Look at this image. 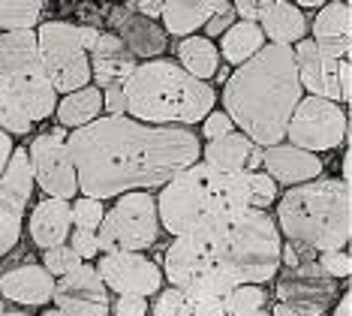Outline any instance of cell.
Here are the masks:
<instances>
[{
	"mask_svg": "<svg viewBox=\"0 0 352 316\" xmlns=\"http://www.w3.org/2000/svg\"><path fill=\"white\" fill-rule=\"evenodd\" d=\"M67 148L85 199H118L166 187L199 163L202 142L184 127H148L133 118H97L73 129Z\"/></svg>",
	"mask_w": 352,
	"mask_h": 316,
	"instance_id": "1",
	"label": "cell"
},
{
	"mask_svg": "<svg viewBox=\"0 0 352 316\" xmlns=\"http://www.w3.org/2000/svg\"><path fill=\"white\" fill-rule=\"evenodd\" d=\"M301 85L289 45H265L223 85V112L262 151L283 142L295 105L301 103Z\"/></svg>",
	"mask_w": 352,
	"mask_h": 316,
	"instance_id": "2",
	"label": "cell"
},
{
	"mask_svg": "<svg viewBox=\"0 0 352 316\" xmlns=\"http://www.w3.org/2000/svg\"><path fill=\"white\" fill-rule=\"evenodd\" d=\"M157 202V220L175 238L220 235L250 208L244 175H223L205 163H193L175 175Z\"/></svg>",
	"mask_w": 352,
	"mask_h": 316,
	"instance_id": "3",
	"label": "cell"
},
{
	"mask_svg": "<svg viewBox=\"0 0 352 316\" xmlns=\"http://www.w3.org/2000/svg\"><path fill=\"white\" fill-rule=\"evenodd\" d=\"M126 118L148 127H184L190 129L214 112L217 91L187 76L169 58L135 63L124 85Z\"/></svg>",
	"mask_w": 352,
	"mask_h": 316,
	"instance_id": "4",
	"label": "cell"
},
{
	"mask_svg": "<svg viewBox=\"0 0 352 316\" xmlns=\"http://www.w3.org/2000/svg\"><path fill=\"white\" fill-rule=\"evenodd\" d=\"M277 232L307 253H331L349 244L352 196L338 178H316L277 196Z\"/></svg>",
	"mask_w": 352,
	"mask_h": 316,
	"instance_id": "5",
	"label": "cell"
},
{
	"mask_svg": "<svg viewBox=\"0 0 352 316\" xmlns=\"http://www.w3.org/2000/svg\"><path fill=\"white\" fill-rule=\"evenodd\" d=\"M58 105V94L36 54V34H0V129L25 136Z\"/></svg>",
	"mask_w": 352,
	"mask_h": 316,
	"instance_id": "6",
	"label": "cell"
},
{
	"mask_svg": "<svg viewBox=\"0 0 352 316\" xmlns=\"http://www.w3.org/2000/svg\"><path fill=\"white\" fill-rule=\"evenodd\" d=\"M220 259L238 286H265L280 271L283 238L268 211L247 208L229 229L217 235Z\"/></svg>",
	"mask_w": 352,
	"mask_h": 316,
	"instance_id": "7",
	"label": "cell"
},
{
	"mask_svg": "<svg viewBox=\"0 0 352 316\" xmlns=\"http://www.w3.org/2000/svg\"><path fill=\"white\" fill-rule=\"evenodd\" d=\"M160 271L166 274L172 289H181V293L199 298H214V302H223L238 286L220 259L217 235H184V238H175L169 250H166Z\"/></svg>",
	"mask_w": 352,
	"mask_h": 316,
	"instance_id": "8",
	"label": "cell"
},
{
	"mask_svg": "<svg viewBox=\"0 0 352 316\" xmlns=\"http://www.w3.org/2000/svg\"><path fill=\"white\" fill-rule=\"evenodd\" d=\"M160 238L157 202L151 193H126L118 196L115 208L102 214L97 229L100 256L109 253H142L154 247Z\"/></svg>",
	"mask_w": 352,
	"mask_h": 316,
	"instance_id": "9",
	"label": "cell"
},
{
	"mask_svg": "<svg viewBox=\"0 0 352 316\" xmlns=\"http://www.w3.org/2000/svg\"><path fill=\"white\" fill-rule=\"evenodd\" d=\"M36 34V54L54 94H73L91 85V63L87 52L78 43L76 24L69 21H43Z\"/></svg>",
	"mask_w": 352,
	"mask_h": 316,
	"instance_id": "10",
	"label": "cell"
},
{
	"mask_svg": "<svg viewBox=\"0 0 352 316\" xmlns=\"http://www.w3.org/2000/svg\"><path fill=\"white\" fill-rule=\"evenodd\" d=\"M283 139L286 145L307 154L334 151L346 139V112L340 109V103L319 100V96H301L289 124H286Z\"/></svg>",
	"mask_w": 352,
	"mask_h": 316,
	"instance_id": "11",
	"label": "cell"
},
{
	"mask_svg": "<svg viewBox=\"0 0 352 316\" xmlns=\"http://www.w3.org/2000/svg\"><path fill=\"white\" fill-rule=\"evenodd\" d=\"M28 160H30V172H34V184L45 193V199H60V202L76 199L78 181H76V166H73V157H69L63 127H54L34 136Z\"/></svg>",
	"mask_w": 352,
	"mask_h": 316,
	"instance_id": "12",
	"label": "cell"
},
{
	"mask_svg": "<svg viewBox=\"0 0 352 316\" xmlns=\"http://www.w3.org/2000/svg\"><path fill=\"white\" fill-rule=\"evenodd\" d=\"M34 172L25 148H15L3 175H0V259L10 256V250L21 238V220L34 196Z\"/></svg>",
	"mask_w": 352,
	"mask_h": 316,
	"instance_id": "13",
	"label": "cell"
},
{
	"mask_svg": "<svg viewBox=\"0 0 352 316\" xmlns=\"http://www.w3.org/2000/svg\"><path fill=\"white\" fill-rule=\"evenodd\" d=\"M277 298L298 316H322L338 302V280H331L314 259H307L277 280Z\"/></svg>",
	"mask_w": 352,
	"mask_h": 316,
	"instance_id": "14",
	"label": "cell"
},
{
	"mask_svg": "<svg viewBox=\"0 0 352 316\" xmlns=\"http://www.w3.org/2000/svg\"><path fill=\"white\" fill-rule=\"evenodd\" d=\"M102 286L115 295H157L163 289V271L142 253H109L97 259Z\"/></svg>",
	"mask_w": 352,
	"mask_h": 316,
	"instance_id": "15",
	"label": "cell"
},
{
	"mask_svg": "<svg viewBox=\"0 0 352 316\" xmlns=\"http://www.w3.org/2000/svg\"><path fill=\"white\" fill-rule=\"evenodd\" d=\"M295 58V72H298V85L307 96H319V100L340 103V61L343 54L331 52V48L314 43V39H301L298 45H292Z\"/></svg>",
	"mask_w": 352,
	"mask_h": 316,
	"instance_id": "16",
	"label": "cell"
},
{
	"mask_svg": "<svg viewBox=\"0 0 352 316\" xmlns=\"http://www.w3.org/2000/svg\"><path fill=\"white\" fill-rule=\"evenodd\" d=\"M54 310L67 316H111L109 289L102 286L94 265H78L67 277L54 280Z\"/></svg>",
	"mask_w": 352,
	"mask_h": 316,
	"instance_id": "17",
	"label": "cell"
},
{
	"mask_svg": "<svg viewBox=\"0 0 352 316\" xmlns=\"http://www.w3.org/2000/svg\"><path fill=\"white\" fill-rule=\"evenodd\" d=\"M111 34L124 43V48L133 54L135 61H157L160 54L166 52V30L160 28L157 21H148L142 19V15H135L130 6H118V10H111Z\"/></svg>",
	"mask_w": 352,
	"mask_h": 316,
	"instance_id": "18",
	"label": "cell"
},
{
	"mask_svg": "<svg viewBox=\"0 0 352 316\" xmlns=\"http://www.w3.org/2000/svg\"><path fill=\"white\" fill-rule=\"evenodd\" d=\"M199 163L211 166L214 172L223 175L262 172V148L235 129V133L223 136L217 142H205L202 154H199Z\"/></svg>",
	"mask_w": 352,
	"mask_h": 316,
	"instance_id": "19",
	"label": "cell"
},
{
	"mask_svg": "<svg viewBox=\"0 0 352 316\" xmlns=\"http://www.w3.org/2000/svg\"><path fill=\"white\" fill-rule=\"evenodd\" d=\"M262 172L274 184L298 187V184H310L322 175V160H319L316 154H307L301 148H292V145L280 142L274 148L262 151Z\"/></svg>",
	"mask_w": 352,
	"mask_h": 316,
	"instance_id": "20",
	"label": "cell"
},
{
	"mask_svg": "<svg viewBox=\"0 0 352 316\" xmlns=\"http://www.w3.org/2000/svg\"><path fill=\"white\" fill-rule=\"evenodd\" d=\"M91 63V78L97 91H111V87H124L126 78L135 70V58L124 48V43L115 34H100L94 52L87 54Z\"/></svg>",
	"mask_w": 352,
	"mask_h": 316,
	"instance_id": "21",
	"label": "cell"
},
{
	"mask_svg": "<svg viewBox=\"0 0 352 316\" xmlns=\"http://www.w3.org/2000/svg\"><path fill=\"white\" fill-rule=\"evenodd\" d=\"M54 293V277L43 265H19L0 274V302L12 304H49Z\"/></svg>",
	"mask_w": 352,
	"mask_h": 316,
	"instance_id": "22",
	"label": "cell"
},
{
	"mask_svg": "<svg viewBox=\"0 0 352 316\" xmlns=\"http://www.w3.org/2000/svg\"><path fill=\"white\" fill-rule=\"evenodd\" d=\"M259 30L265 36V43L271 45H298L301 39H307L310 34V21L295 3L286 0H268L265 15L259 21Z\"/></svg>",
	"mask_w": 352,
	"mask_h": 316,
	"instance_id": "23",
	"label": "cell"
},
{
	"mask_svg": "<svg viewBox=\"0 0 352 316\" xmlns=\"http://www.w3.org/2000/svg\"><path fill=\"white\" fill-rule=\"evenodd\" d=\"M69 229H73V220H69V202L43 199L34 211H30L28 232H30L34 244L43 250V253L45 250H52V247L67 244Z\"/></svg>",
	"mask_w": 352,
	"mask_h": 316,
	"instance_id": "24",
	"label": "cell"
},
{
	"mask_svg": "<svg viewBox=\"0 0 352 316\" xmlns=\"http://www.w3.org/2000/svg\"><path fill=\"white\" fill-rule=\"evenodd\" d=\"M349 3L343 0H334V3H322L316 12L314 24H310V39L331 52L349 58V34H352V15H349Z\"/></svg>",
	"mask_w": 352,
	"mask_h": 316,
	"instance_id": "25",
	"label": "cell"
},
{
	"mask_svg": "<svg viewBox=\"0 0 352 316\" xmlns=\"http://www.w3.org/2000/svg\"><path fill=\"white\" fill-rule=\"evenodd\" d=\"M223 6L226 0H169L163 3V15H160L166 36H193Z\"/></svg>",
	"mask_w": 352,
	"mask_h": 316,
	"instance_id": "26",
	"label": "cell"
},
{
	"mask_svg": "<svg viewBox=\"0 0 352 316\" xmlns=\"http://www.w3.org/2000/svg\"><path fill=\"white\" fill-rule=\"evenodd\" d=\"M178 67L187 72V76H193L196 82H205L208 78H214L220 72V52L217 45L211 43V39L205 36H184L178 43Z\"/></svg>",
	"mask_w": 352,
	"mask_h": 316,
	"instance_id": "27",
	"label": "cell"
},
{
	"mask_svg": "<svg viewBox=\"0 0 352 316\" xmlns=\"http://www.w3.org/2000/svg\"><path fill=\"white\" fill-rule=\"evenodd\" d=\"M265 45L268 43H265V36H262L259 24L238 19L226 30V34L220 36V48H217V52H220V58L226 63H232V67H241V63L256 58V54H259Z\"/></svg>",
	"mask_w": 352,
	"mask_h": 316,
	"instance_id": "28",
	"label": "cell"
},
{
	"mask_svg": "<svg viewBox=\"0 0 352 316\" xmlns=\"http://www.w3.org/2000/svg\"><path fill=\"white\" fill-rule=\"evenodd\" d=\"M54 112H58L60 127L82 129V127L94 124V120L100 118V112H102V91H97L94 85H87V87H82V91H73V94L63 96V100H58Z\"/></svg>",
	"mask_w": 352,
	"mask_h": 316,
	"instance_id": "29",
	"label": "cell"
},
{
	"mask_svg": "<svg viewBox=\"0 0 352 316\" xmlns=\"http://www.w3.org/2000/svg\"><path fill=\"white\" fill-rule=\"evenodd\" d=\"M151 316H226L220 302L214 298H199L187 295L181 289H160L154 304H151Z\"/></svg>",
	"mask_w": 352,
	"mask_h": 316,
	"instance_id": "30",
	"label": "cell"
},
{
	"mask_svg": "<svg viewBox=\"0 0 352 316\" xmlns=\"http://www.w3.org/2000/svg\"><path fill=\"white\" fill-rule=\"evenodd\" d=\"M43 15L39 0H0V30L3 34H19V30H34Z\"/></svg>",
	"mask_w": 352,
	"mask_h": 316,
	"instance_id": "31",
	"label": "cell"
},
{
	"mask_svg": "<svg viewBox=\"0 0 352 316\" xmlns=\"http://www.w3.org/2000/svg\"><path fill=\"white\" fill-rule=\"evenodd\" d=\"M265 286H235L223 298L220 307L226 316H247L256 310H265Z\"/></svg>",
	"mask_w": 352,
	"mask_h": 316,
	"instance_id": "32",
	"label": "cell"
},
{
	"mask_svg": "<svg viewBox=\"0 0 352 316\" xmlns=\"http://www.w3.org/2000/svg\"><path fill=\"white\" fill-rule=\"evenodd\" d=\"M244 181H247V199H250L253 211H265L277 202V184L265 172H247Z\"/></svg>",
	"mask_w": 352,
	"mask_h": 316,
	"instance_id": "33",
	"label": "cell"
},
{
	"mask_svg": "<svg viewBox=\"0 0 352 316\" xmlns=\"http://www.w3.org/2000/svg\"><path fill=\"white\" fill-rule=\"evenodd\" d=\"M102 214H106V208H102V202L97 199H76L73 205H69V220H73V229H87V232H97L100 223H102Z\"/></svg>",
	"mask_w": 352,
	"mask_h": 316,
	"instance_id": "34",
	"label": "cell"
},
{
	"mask_svg": "<svg viewBox=\"0 0 352 316\" xmlns=\"http://www.w3.org/2000/svg\"><path fill=\"white\" fill-rule=\"evenodd\" d=\"M78 265H85V262L73 253V250H69V244L52 247V250H45V253H43V268L49 271L54 280L67 277V274H69V271H76Z\"/></svg>",
	"mask_w": 352,
	"mask_h": 316,
	"instance_id": "35",
	"label": "cell"
},
{
	"mask_svg": "<svg viewBox=\"0 0 352 316\" xmlns=\"http://www.w3.org/2000/svg\"><path fill=\"white\" fill-rule=\"evenodd\" d=\"M316 265L322 268L331 280H346L349 271H352V259L346 250H331V253H319Z\"/></svg>",
	"mask_w": 352,
	"mask_h": 316,
	"instance_id": "36",
	"label": "cell"
},
{
	"mask_svg": "<svg viewBox=\"0 0 352 316\" xmlns=\"http://www.w3.org/2000/svg\"><path fill=\"white\" fill-rule=\"evenodd\" d=\"M69 250L87 265L91 259H100V244H97V232L87 229H73L69 232Z\"/></svg>",
	"mask_w": 352,
	"mask_h": 316,
	"instance_id": "37",
	"label": "cell"
},
{
	"mask_svg": "<svg viewBox=\"0 0 352 316\" xmlns=\"http://www.w3.org/2000/svg\"><path fill=\"white\" fill-rule=\"evenodd\" d=\"M229 133H235V124L229 120L226 112H211V115L202 120V136L208 142H217V139H223V136H229Z\"/></svg>",
	"mask_w": 352,
	"mask_h": 316,
	"instance_id": "38",
	"label": "cell"
},
{
	"mask_svg": "<svg viewBox=\"0 0 352 316\" xmlns=\"http://www.w3.org/2000/svg\"><path fill=\"white\" fill-rule=\"evenodd\" d=\"M235 21H238V15H235V10H232V3H226L220 12H214L211 19H208V24H205V39L223 36Z\"/></svg>",
	"mask_w": 352,
	"mask_h": 316,
	"instance_id": "39",
	"label": "cell"
},
{
	"mask_svg": "<svg viewBox=\"0 0 352 316\" xmlns=\"http://www.w3.org/2000/svg\"><path fill=\"white\" fill-rule=\"evenodd\" d=\"M111 316H148V298L118 295V302L111 304Z\"/></svg>",
	"mask_w": 352,
	"mask_h": 316,
	"instance_id": "40",
	"label": "cell"
},
{
	"mask_svg": "<svg viewBox=\"0 0 352 316\" xmlns=\"http://www.w3.org/2000/svg\"><path fill=\"white\" fill-rule=\"evenodd\" d=\"M102 112H109L106 118H126V96H124V87H111V91H102Z\"/></svg>",
	"mask_w": 352,
	"mask_h": 316,
	"instance_id": "41",
	"label": "cell"
},
{
	"mask_svg": "<svg viewBox=\"0 0 352 316\" xmlns=\"http://www.w3.org/2000/svg\"><path fill=\"white\" fill-rule=\"evenodd\" d=\"M265 6L268 0H238V3H232V10H235V15H241V21L259 24L262 15H265Z\"/></svg>",
	"mask_w": 352,
	"mask_h": 316,
	"instance_id": "42",
	"label": "cell"
},
{
	"mask_svg": "<svg viewBox=\"0 0 352 316\" xmlns=\"http://www.w3.org/2000/svg\"><path fill=\"white\" fill-rule=\"evenodd\" d=\"M126 6L148 21H157L160 15H163V3H160V0H139V3H126Z\"/></svg>",
	"mask_w": 352,
	"mask_h": 316,
	"instance_id": "43",
	"label": "cell"
},
{
	"mask_svg": "<svg viewBox=\"0 0 352 316\" xmlns=\"http://www.w3.org/2000/svg\"><path fill=\"white\" fill-rule=\"evenodd\" d=\"M76 34H78V43H82V48L91 54L94 45H97V39H100V30L97 28H87V24H76Z\"/></svg>",
	"mask_w": 352,
	"mask_h": 316,
	"instance_id": "44",
	"label": "cell"
},
{
	"mask_svg": "<svg viewBox=\"0 0 352 316\" xmlns=\"http://www.w3.org/2000/svg\"><path fill=\"white\" fill-rule=\"evenodd\" d=\"M12 151H15V145H12V136H6L3 129H0V175H3L6 163H10Z\"/></svg>",
	"mask_w": 352,
	"mask_h": 316,
	"instance_id": "45",
	"label": "cell"
},
{
	"mask_svg": "<svg viewBox=\"0 0 352 316\" xmlns=\"http://www.w3.org/2000/svg\"><path fill=\"white\" fill-rule=\"evenodd\" d=\"M352 298H349V293H343L340 298H338V304H334V316H352Z\"/></svg>",
	"mask_w": 352,
	"mask_h": 316,
	"instance_id": "46",
	"label": "cell"
},
{
	"mask_svg": "<svg viewBox=\"0 0 352 316\" xmlns=\"http://www.w3.org/2000/svg\"><path fill=\"white\" fill-rule=\"evenodd\" d=\"M268 313H271V316H298L295 310H289V307H283V304H277L274 310H268Z\"/></svg>",
	"mask_w": 352,
	"mask_h": 316,
	"instance_id": "47",
	"label": "cell"
},
{
	"mask_svg": "<svg viewBox=\"0 0 352 316\" xmlns=\"http://www.w3.org/2000/svg\"><path fill=\"white\" fill-rule=\"evenodd\" d=\"M43 316H67V313H60V310H54V307H49V310H43Z\"/></svg>",
	"mask_w": 352,
	"mask_h": 316,
	"instance_id": "48",
	"label": "cell"
},
{
	"mask_svg": "<svg viewBox=\"0 0 352 316\" xmlns=\"http://www.w3.org/2000/svg\"><path fill=\"white\" fill-rule=\"evenodd\" d=\"M3 316H28V313H25V310H6Z\"/></svg>",
	"mask_w": 352,
	"mask_h": 316,
	"instance_id": "49",
	"label": "cell"
},
{
	"mask_svg": "<svg viewBox=\"0 0 352 316\" xmlns=\"http://www.w3.org/2000/svg\"><path fill=\"white\" fill-rule=\"evenodd\" d=\"M247 316H271L268 310H256V313H247Z\"/></svg>",
	"mask_w": 352,
	"mask_h": 316,
	"instance_id": "50",
	"label": "cell"
},
{
	"mask_svg": "<svg viewBox=\"0 0 352 316\" xmlns=\"http://www.w3.org/2000/svg\"><path fill=\"white\" fill-rule=\"evenodd\" d=\"M3 313H6V304H3V302H0V316H3Z\"/></svg>",
	"mask_w": 352,
	"mask_h": 316,
	"instance_id": "51",
	"label": "cell"
}]
</instances>
